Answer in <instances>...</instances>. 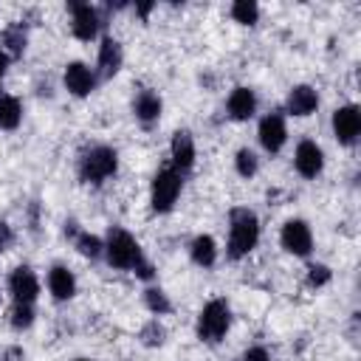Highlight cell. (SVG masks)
<instances>
[{
    "label": "cell",
    "instance_id": "cell-1",
    "mask_svg": "<svg viewBox=\"0 0 361 361\" xmlns=\"http://www.w3.org/2000/svg\"><path fill=\"white\" fill-rule=\"evenodd\" d=\"M259 240V223L257 214L248 209H234L231 212V231H228V259L245 257Z\"/></svg>",
    "mask_w": 361,
    "mask_h": 361
},
{
    "label": "cell",
    "instance_id": "cell-2",
    "mask_svg": "<svg viewBox=\"0 0 361 361\" xmlns=\"http://www.w3.org/2000/svg\"><path fill=\"white\" fill-rule=\"evenodd\" d=\"M104 254H107V262L113 268H121V271H133L144 254H141V245L135 243V237L118 226H113L107 231V245H104Z\"/></svg>",
    "mask_w": 361,
    "mask_h": 361
},
{
    "label": "cell",
    "instance_id": "cell-3",
    "mask_svg": "<svg viewBox=\"0 0 361 361\" xmlns=\"http://www.w3.org/2000/svg\"><path fill=\"white\" fill-rule=\"evenodd\" d=\"M118 169V155L113 147H90L79 158V178L85 183H102Z\"/></svg>",
    "mask_w": 361,
    "mask_h": 361
},
{
    "label": "cell",
    "instance_id": "cell-4",
    "mask_svg": "<svg viewBox=\"0 0 361 361\" xmlns=\"http://www.w3.org/2000/svg\"><path fill=\"white\" fill-rule=\"evenodd\" d=\"M228 324H231L228 302L226 299H212V302L203 305V310L197 316V336H200V341L214 344L228 333Z\"/></svg>",
    "mask_w": 361,
    "mask_h": 361
},
{
    "label": "cell",
    "instance_id": "cell-5",
    "mask_svg": "<svg viewBox=\"0 0 361 361\" xmlns=\"http://www.w3.org/2000/svg\"><path fill=\"white\" fill-rule=\"evenodd\" d=\"M180 195V172H175L172 166L158 169V175L152 178V189H149V203L155 212H169L175 206Z\"/></svg>",
    "mask_w": 361,
    "mask_h": 361
},
{
    "label": "cell",
    "instance_id": "cell-6",
    "mask_svg": "<svg viewBox=\"0 0 361 361\" xmlns=\"http://www.w3.org/2000/svg\"><path fill=\"white\" fill-rule=\"evenodd\" d=\"M279 240H282V248L288 254H293V257H307L310 248H313V234H310L305 220H288L282 226Z\"/></svg>",
    "mask_w": 361,
    "mask_h": 361
},
{
    "label": "cell",
    "instance_id": "cell-7",
    "mask_svg": "<svg viewBox=\"0 0 361 361\" xmlns=\"http://www.w3.org/2000/svg\"><path fill=\"white\" fill-rule=\"evenodd\" d=\"M333 133L341 144H355V138L361 133V113L355 104H344L333 113Z\"/></svg>",
    "mask_w": 361,
    "mask_h": 361
},
{
    "label": "cell",
    "instance_id": "cell-8",
    "mask_svg": "<svg viewBox=\"0 0 361 361\" xmlns=\"http://www.w3.org/2000/svg\"><path fill=\"white\" fill-rule=\"evenodd\" d=\"M259 144L265 152H279L285 147V138H288V130H285V118L279 113H268L262 121H259Z\"/></svg>",
    "mask_w": 361,
    "mask_h": 361
},
{
    "label": "cell",
    "instance_id": "cell-9",
    "mask_svg": "<svg viewBox=\"0 0 361 361\" xmlns=\"http://www.w3.org/2000/svg\"><path fill=\"white\" fill-rule=\"evenodd\" d=\"M293 164H296V172L302 178H316L322 175L324 169V152L316 141H302L296 147V155H293Z\"/></svg>",
    "mask_w": 361,
    "mask_h": 361
},
{
    "label": "cell",
    "instance_id": "cell-10",
    "mask_svg": "<svg viewBox=\"0 0 361 361\" xmlns=\"http://www.w3.org/2000/svg\"><path fill=\"white\" fill-rule=\"evenodd\" d=\"M8 290H11L14 302H28V305H34V299H37V293H39V282H37V276H34L31 268L20 265V268H14L11 276H8Z\"/></svg>",
    "mask_w": 361,
    "mask_h": 361
},
{
    "label": "cell",
    "instance_id": "cell-11",
    "mask_svg": "<svg viewBox=\"0 0 361 361\" xmlns=\"http://www.w3.org/2000/svg\"><path fill=\"white\" fill-rule=\"evenodd\" d=\"M71 14H73L71 28H73V34L79 39L87 42V39H93L99 34V14H96V8L90 3H71Z\"/></svg>",
    "mask_w": 361,
    "mask_h": 361
},
{
    "label": "cell",
    "instance_id": "cell-12",
    "mask_svg": "<svg viewBox=\"0 0 361 361\" xmlns=\"http://www.w3.org/2000/svg\"><path fill=\"white\" fill-rule=\"evenodd\" d=\"M169 155H172V169L175 172H189L192 164H195V141L186 130H178L172 135V144H169Z\"/></svg>",
    "mask_w": 361,
    "mask_h": 361
},
{
    "label": "cell",
    "instance_id": "cell-13",
    "mask_svg": "<svg viewBox=\"0 0 361 361\" xmlns=\"http://www.w3.org/2000/svg\"><path fill=\"white\" fill-rule=\"evenodd\" d=\"M65 87L73 96H87L96 87V73L85 62H68V68H65Z\"/></svg>",
    "mask_w": 361,
    "mask_h": 361
},
{
    "label": "cell",
    "instance_id": "cell-14",
    "mask_svg": "<svg viewBox=\"0 0 361 361\" xmlns=\"http://www.w3.org/2000/svg\"><path fill=\"white\" fill-rule=\"evenodd\" d=\"M285 107H288L290 116L305 118V116H310V113L319 107V96H316V90H313L310 85H296V87L288 93Z\"/></svg>",
    "mask_w": 361,
    "mask_h": 361
},
{
    "label": "cell",
    "instance_id": "cell-15",
    "mask_svg": "<svg viewBox=\"0 0 361 361\" xmlns=\"http://www.w3.org/2000/svg\"><path fill=\"white\" fill-rule=\"evenodd\" d=\"M257 113V96L248 87H234L228 96V116L237 121H245Z\"/></svg>",
    "mask_w": 361,
    "mask_h": 361
},
{
    "label": "cell",
    "instance_id": "cell-16",
    "mask_svg": "<svg viewBox=\"0 0 361 361\" xmlns=\"http://www.w3.org/2000/svg\"><path fill=\"white\" fill-rule=\"evenodd\" d=\"M48 288H51V296L65 302L76 293V276L65 268V265H54L51 274H48Z\"/></svg>",
    "mask_w": 361,
    "mask_h": 361
},
{
    "label": "cell",
    "instance_id": "cell-17",
    "mask_svg": "<svg viewBox=\"0 0 361 361\" xmlns=\"http://www.w3.org/2000/svg\"><path fill=\"white\" fill-rule=\"evenodd\" d=\"M121 62H124L121 45H118L113 37H104L102 45H99V71H102V76H113V73H118Z\"/></svg>",
    "mask_w": 361,
    "mask_h": 361
},
{
    "label": "cell",
    "instance_id": "cell-18",
    "mask_svg": "<svg viewBox=\"0 0 361 361\" xmlns=\"http://www.w3.org/2000/svg\"><path fill=\"white\" fill-rule=\"evenodd\" d=\"M161 107H164V104H161V96L152 93V90H141L138 99H135V104H133L135 118H138L141 124H152V121H158Z\"/></svg>",
    "mask_w": 361,
    "mask_h": 361
},
{
    "label": "cell",
    "instance_id": "cell-19",
    "mask_svg": "<svg viewBox=\"0 0 361 361\" xmlns=\"http://www.w3.org/2000/svg\"><path fill=\"white\" fill-rule=\"evenodd\" d=\"M189 254H192L195 265L212 268L214 259H217V245H214V240H212L209 234H197V237L192 240V245H189Z\"/></svg>",
    "mask_w": 361,
    "mask_h": 361
},
{
    "label": "cell",
    "instance_id": "cell-20",
    "mask_svg": "<svg viewBox=\"0 0 361 361\" xmlns=\"http://www.w3.org/2000/svg\"><path fill=\"white\" fill-rule=\"evenodd\" d=\"M23 118V104L17 96H8V93H0V127L3 130H14Z\"/></svg>",
    "mask_w": 361,
    "mask_h": 361
},
{
    "label": "cell",
    "instance_id": "cell-21",
    "mask_svg": "<svg viewBox=\"0 0 361 361\" xmlns=\"http://www.w3.org/2000/svg\"><path fill=\"white\" fill-rule=\"evenodd\" d=\"M0 51L8 59L11 56H23V51H25V31H23V25H11V28L3 31V48Z\"/></svg>",
    "mask_w": 361,
    "mask_h": 361
},
{
    "label": "cell",
    "instance_id": "cell-22",
    "mask_svg": "<svg viewBox=\"0 0 361 361\" xmlns=\"http://www.w3.org/2000/svg\"><path fill=\"white\" fill-rule=\"evenodd\" d=\"M8 322L14 330H28L34 324V305L28 302H14L11 313H8Z\"/></svg>",
    "mask_w": 361,
    "mask_h": 361
},
{
    "label": "cell",
    "instance_id": "cell-23",
    "mask_svg": "<svg viewBox=\"0 0 361 361\" xmlns=\"http://www.w3.org/2000/svg\"><path fill=\"white\" fill-rule=\"evenodd\" d=\"M231 17H234L237 23H243V25H254L257 17H259V8H257L254 0H237V3L231 6Z\"/></svg>",
    "mask_w": 361,
    "mask_h": 361
},
{
    "label": "cell",
    "instance_id": "cell-24",
    "mask_svg": "<svg viewBox=\"0 0 361 361\" xmlns=\"http://www.w3.org/2000/svg\"><path fill=\"white\" fill-rule=\"evenodd\" d=\"M144 302H147V307H149L152 313H158V316H164V313L172 310V305H169V299H166V293H164L161 288H147V290H144Z\"/></svg>",
    "mask_w": 361,
    "mask_h": 361
},
{
    "label": "cell",
    "instance_id": "cell-25",
    "mask_svg": "<svg viewBox=\"0 0 361 361\" xmlns=\"http://www.w3.org/2000/svg\"><path fill=\"white\" fill-rule=\"evenodd\" d=\"M76 248H79L82 257H90V259H96V257L104 251L102 240H99L96 234H87V231H82V234L76 237Z\"/></svg>",
    "mask_w": 361,
    "mask_h": 361
},
{
    "label": "cell",
    "instance_id": "cell-26",
    "mask_svg": "<svg viewBox=\"0 0 361 361\" xmlns=\"http://www.w3.org/2000/svg\"><path fill=\"white\" fill-rule=\"evenodd\" d=\"M234 166H237V172L243 175V178H251V175H257V155L248 149V147H243V149H237V158H234Z\"/></svg>",
    "mask_w": 361,
    "mask_h": 361
},
{
    "label": "cell",
    "instance_id": "cell-27",
    "mask_svg": "<svg viewBox=\"0 0 361 361\" xmlns=\"http://www.w3.org/2000/svg\"><path fill=\"white\" fill-rule=\"evenodd\" d=\"M141 341H144L147 347H158V344H164V327L158 324V319H152L149 324H144V330H141Z\"/></svg>",
    "mask_w": 361,
    "mask_h": 361
},
{
    "label": "cell",
    "instance_id": "cell-28",
    "mask_svg": "<svg viewBox=\"0 0 361 361\" xmlns=\"http://www.w3.org/2000/svg\"><path fill=\"white\" fill-rule=\"evenodd\" d=\"M327 282H330V268H327V265H310V271H307V285L322 288V285H327Z\"/></svg>",
    "mask_w": 361,
    "mask_h": 361
},
{
    "label": "cell",
    "instance_id": "cell-29",
    "mask_svg": "<svg viewBox=\"0 0 361 361\" xmlns=\"http://www.w3.org/2000/svg\"><path fill=\"white\" fill-rule=\"evenodd\" d=\"M11 243H14V231H11V226H8L6 220H0V254L8 251Z\"/></svg>",
    "mask_w": 361,
    "mask_h": 361
},
{
    "label": "cell",
    "instance_id": "cell-30",
    "mask_svg": "<svg viewBox=\"0 0 361 361\" xmlns=\"http://www.w3.org/2000/svg\"><path fill=\"white\" fill-rule=\"evenodd\" d=\"M243 361H271V355L265 347H251V350H245Z\"/></svg>",
    "mask_w": 361,
    "mask_h": 361
},
{
    "label": "cell",
    "instance_id": "cell-31",
    "mask_svg": "<svg viewBox=\"0 0 361 361\" xmlns=\"http://www.w3.org/2000/svg\"><path fill=\"white\" fill-rule=\"evenodd\" d=\"M133 271H135V274H138L141 279H149V276H152V265H149L147 259H141V262H138V265H135Z\"/></svg>",
    "mask_w": 361,
    "mask_h": 361
},
{
    "label": "cell",
    "instance_id": "cell-32",
    "mask_svg": "<svg viewBox=\"0 0 361 361\" xmlns=\"http://www.w3.org/2000/svg\"><path fill=\"white\" fill-rule=\"evenodd\" d=\"M3 361H23V350L20 347H8L3 353Z\"/></svg>",
    "mask_w": 361,
    "mask_h": 361
},
{
    "label": "cell",
    "instance_id": "cell-33",
    "mask_svg": "<svg viewBox=\"0 0 361 361\" xmlns=\"http://www.w3.org/2000/svg\"><path fill=\"white\" fill-rule=\"evenodd\" d=\"M6 68H8V56H6L3 51H0V79L6 76Z\"/></svg>",
    "mask_w": 361,
    "mask_h": 361
},
{
    "label": "cell",
    "instance_id": "cell-34",
    "mask_svg": "<svg viewBox=\"0 0 361 361\" xmlns=\"http://www.w3.org/2000/svg\"><path fill=\"white\" fill-rule=\"evenodd\" d=\"M149 8H152V3H141V6H138V11H141V14H144V17H147V14H149Z\"/></svg>",
    "mask_w": 361,
    "mask_h": 361
},
{
    "label": "cell",
    "instance_id": "cell-35",
    "mask_svg": "<svg viewBox=\"0 0 361 361\" xmlns=\"http://www.w3.org/2000/svg\"><path fill=\"white\" fill-rule=\"evenodd\" d=\"M76 361H87V358H76Z\"/></svg>",
    "mask_w": 361,
    "mask_h": 361
}]
</instances>
